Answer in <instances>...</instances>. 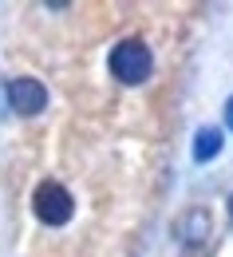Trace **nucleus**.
Segmentation results:
<instances>
[{
	"label": "nucleus",
	"instance_id": "obj_1",
	"mask_svg": "<svg viewBox=\"0 0 233 257\" xmlns=\"http://www.w3.org/2000/svg\"><path fill=\"white\" fill-rule=\"evenodd\" d=\"M107 67H111L115 83H123V87H142V83L154 75V56H150V48H146L138 36H127V40H119V44L111 48Z\"/></svg>",
	"mask_w": 233,
	"mask_h": 257
},
{
	"label": "nucleus",
	"instance_id": "obj_2",
	"mask_svg": "<svg viewBox=\"0 0 233 257\" xmlns=\"http://www.w3.org/2000/svg\"><path fill=\"white\" fill-rule=\"evenodd\" d=\"M32 214L40 225H48V229H60L75 218V198L67 190L64 182H56V178H48V182H40L32 194Z\"/></svg>",
	"mask_w": 233,
	"mask_h": 257
},
{
	"label": "nucleus",
	"instance_id": "obj_3",
	"mask_svg": "<svg viewBox=\"0 0 233 257\" xmlns=\"http://www.w3.org/2000/svg\"><path fill=\"white\" fill-rule=\"evenodd\" d=\"M8 107L16 111V115H24V119H32L40 115L44 107H48V87L32 79V75H16L12 83H8Z\"/></svg>",
	"mask_w": 233,
	"mask_h": 257
},
{
	"label": "nucleus",
	"instance_id": "obj_4",
	"mask_svg": "<svg viewBox=\"0 0 233 257\" xmlns=\"http://www.w3.org/2000/svg\"><path fill=\"white\" fill-rule=\"evenodd\" d=\"M209 233H213V214H209L205 206H190V210H182V218L174 222V237H178V245H186V249L205 245Z\"/></svg>",
	"mask_w": 233,
	"mask_h": 257
},
{
	"label": "nucleus",
	"instance_id": "obj_5",
	"mask_svg": "<svg viewBox=\"0 0 233 257\" xmlns=\"http://www.w3.org/2000/svg\"><path fill=\"white\" fill-rule=\"evenodd\" d=\"M225 151V135H221V127H198V135H194V162H213L217 155Z\"/></svg>",
	"mask_w": 233,
	"mask_h": 257
},
{
	"label": "nucleus",
	"instance_id": "obj_6",
	"mask_svg": "<svg viewBox=\"0 0 233 257\" xmlns=\"http://www.w3.org/2000/svg\"><path fill=\"white\" fill-rule=\"evenodd\" d=\"M225 127H229V131H233V95H229V99H225Z\"/></svg>",
	"mask_w": 233,
	"mask_h": 257
},
{
	"label": "nucleus",
	"instance_id": "obj_7",
	"mask_svg": "<svg viewBox=\"0 0 233 257\" xmlns=\"http://www.w3.org/2000/svg\"><path fill=\"white\" fill-rule=\"evenodd\" d=\"M229 222H233V194H229Z\"/></svg>",
	"mask_w": 233,
	"mask_h": 257
}]
</instances>
